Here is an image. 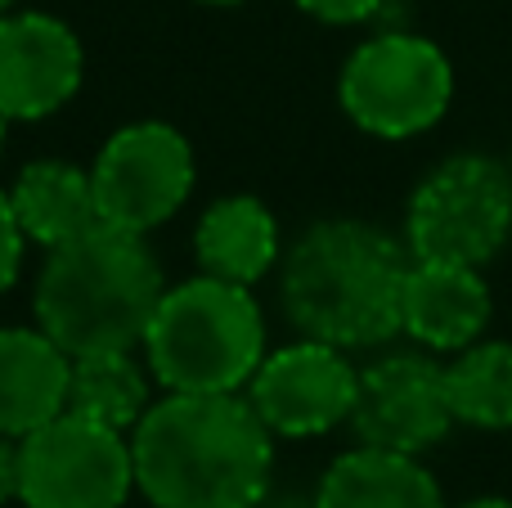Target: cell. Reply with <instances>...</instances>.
Instances as JSON below:
<instances>
[{"instance_id":"1","label":"cell","mask_w":512,"mask_h":508,"mask_svg":"<svg viewBox=\"0 0 512 508\" xmlns=\"http://www.w3.org/2000/svg\"><path fill=\"white\" fill-rule=\"evenodd\" d=\"M135 491L153 508H256L274 432L243 392H162L131 428Z\"/></svg>"},{"instance_id":"2","label":"cell","mask_w":512,"mask_h":508,"mask_svg":"<svg viewBox=\"0 0 512 508\" xmlns=\"http://www.w3.org/2000/svg\"><path fill=\"white\" fill-rule=\"evenodd\" d=\"M405 275V243L355 216H328L279 257V306L301 338L369 351L400 333Z\"/></svg>"},{"instance_id":"3","label":"cell","mask_w":512,"mask_h":508,"mask_svg":"<svg viewBox=\"0 0 512 508\" xmlns=\"http://www.w3.org/2000/svg\"><path fill=\"white\" fill-rule=\"evenodd\" d=\"M167 279L140 234L95 230L45 252L32 284V315L72 360L95 351H140Z\"/></svg>"},{"instance_id":"4","label":"cell","mask_w":512,"mask_h":508,"mask_svg":"<svg viewBox=\"0 0 512 508\" xmlns=\"http://www.w3.org/2000/svg\"><path fill=\"white\" fill-rule=\"evenodd\" d=\"M140 351L162 392H243L265 360L261 302L198 270L162 293Z\"/></svg>"},{"instance_id":"5","label":"cell","mask_w":512,"mask_h":508,"mask_svg":"<svg viewBox=\"0 0 512 508\" xmlns=\"http://www.w3.org/2000/svg\"><path fill=\"white\" fill-rule=\"evenodd\" d=\"M454 99V63L418 32H378L342 63L337 104L373 140H414L432 131Z\"/></svg>"},{"instance_id":"6","label":"cell","mask_w":512,"mask_h":508,"mask_svg":"<svg viewBox=\"0 0 512 508\" xmlns=\"http://www.w3.org/2000/svg\"><path fill=\"white\" fill-rule=\"evenodd\" d=\"M512 239V171L486 153L436 162L405 212V248L414 261L486 266Z\"/></svg>"},{"instance_id":"7","label":"cell","mask_w":512,"mask_h":508,"mask_svg":"<svg viewBox=\"0 0 512 508\" xmlns=\"http://www.w3.org/2000/svg\"><path fill=\"white\" fill-rule=\"evenodd\" d=\"M135 491L131 432L63 410L18 437L23 508H122Z\"/></svg>"},{"instance_id":"8","label":"cell","mask_w":512,"mask_h":508,"mask_svg":"<svg viewBox=\"0 0 512 508\" xmlns=\"http://www.w3.org/2000/svg\"><path fill=\"white\" fill-rule=\"evenodd\" d=\"M198 180L194 144L171 122L144 117L126 122L99 144L90 162L95 212L104 225L126 234H153L189 203Z\"/></svg>"},{"instance_id":"9","label":"cell","mask_w":512,"mask_h":508,"mask_svg":"<svg viewBox=\"0 0 512 508\" xmlns=\"http://www.w3.org/2000/svg\"><path fill=\"white\" fill-rule=\"evenodd\" d=\"M355 387L360 369L346 360L342 347L297 338L279 351H265L243 396L256 419L274 432V441H310L351 419Z\"/></svg>"},{"instance_id":"10","label":"cell","mask_w":512,"mask_h":508,"mask_svg":"<svg viewBox=\"0 0 512 508\" xmlns=\"http://www.w3.org/2000/svg\"><path fill=\"white\" fill-rule=\"evenodd\" d=\"M346 423L355 432V446L391 455H423L441 446L454 428L445 365H436L432 351H391L364 365Z\"/></svg>"},{"instance_id":"11","label":"cell","mask_w":512,"mask_h":508,"mask_svg":"<svg viewBox=\"0 0 512 508\" xmlns=\"http://www.w3.org/2000/svg\"><path fill=\"white\" fill-rule=\"evenodd\" d=\"M86 77L81 36L45 9L0 14V113L9 122H45L68 108Z\"/></svg>"},{"instance_id":"12","label":"cell","mask_w":512,"mask_h":508,"mask_svg":"<svg viewBox=\"0 0 512 508\" xmlns=\"http://www.w3.org/2000/svg\"><path fill=\"white\" fill-rule=\"evenodd\" d=\"M495 302L477 266L450 261H409L405 293H400V333L414 338L423 351H450L486 338Z\"/></svg>"},{"instance_id":"13","label":"cell","mask_w":512,"mask_h":508,"mask_svg":"<svg viewBox=\"0 0 512 508\" xmlns=\"http://www.w3.org/2000/svg\"><path fill=\"white\" fill-rule=\"evenodd\" d=\"M72 356L41 324L0 329V437H27L68 410Z\"/></svg>"},{"instance_id":"14","label":"cell","mask_w":512,"mask_h":508,"mask_svg":"<svg viewBox=\"0 0 512 508\" xmlns=\"http://www.w3.org/2000/svg\"><path fill=\"white\" fill-rule=\"evenodd\" d=\"M283 257L279 221L252 194H225L198 216L194 225V261L203 275L225 284H261Z\"/></svg>"},{"instance_id":"15","label":"cell","mask_w":512,"mask_h":508,"mask_svg":"<svg viewBox=\"0 0 512 508\" xmlns=\"http://www.w3.org/2000/svg\"><path fill=\"white\" fill-rule=\"evenodd\" d=\"M315 508H445V495L418 455L355 446L324 468Z\"/></svg>"},{"instance_id":"16","label":"cell","mask_w":512,"mask_h":508,"mask_svg":"<svg viewBox=\"0 0 512 508\" xmlns=\"http://www.w3.org/2000/svg\"><path fill=\"white\" fill-rule=\"evenodd\" d=\"M9 207H14L27 243H36L45 252L99 225L90 171L72 167L63 158L27 162L14 176V185H9Z\"/></svg>"},{"instance_id":"17","label":"cell","mask_w":512,"mask_h":508,"mask_svg":"<svg viewBox=\"0 0 512 508\" xmlns=\"http://www.w3.org/2000/svg\"><path fill=\"white\" fill-rule=\"evenodd\" d=\"M153 401H158L153 396V374L135 351H95V356L72 360L68 410L81 414V419L131 432Z\"/></svg>"},{"instance_id":"18","label":"cell","mask_w":512,"mask_h":508,"mask_svg":"<svg viewBox=\"0 0 512 508\" xmlns=\"http://www.w3.org/2000/svg\"><path fill=\"white\" fill-rule=\"evenodd\" d=\"M445 392H450L454 423L481 432L512 428V342L481 338L463 347L445 365Z\"/></svg>"},{"instance_id":"19","label":"cell","mask_w":512,"mask_h":508,"mask_svg":"<svg viewBox=\"0 0 512 508\" xmlns=\"http://www.w3.org/2000/svg\"><path fill=\"white\" fill-rule=\"evenodd\" d=\"M23 252H27V234L18 225L14 207H9V189H0V297L23 275Z\"/></svg>"},{"instance_id":"20","label":"cell","mask_w":512,"mask_h":508,"mask_svg":"<svg viewBox=\"0 0 512 508\" xmlns=\"http://www.w3.org/2000/svg\"><path fill=\"white\" fill-rule=\"evenodd\" d=\"M301 14L319 18L328 27H355V23H369V18L382 14L387 0H292Z\"/></svg>"},{"instance_id":"21","label":"cell","mask_w":512,"mask_h":508,"mask_svg":"<svg viewBox=\"0 0 512 508\" xmlns=\"http://www.w3.org/2000/svg\"><path fill=\"white\" fill-rule=\"evenodd\" d=\"M18 504V437H0V508Z\"/></svg>"},{"instance_id":"22","label":"cell","mask_w":512,"mask_h":508,"mask_svg":"<svg viewBox=\"0 0 512 508\" xmlns=\"http://www.w3.org/2000/svg\"><path fill=\"white\" fill-rule=\"evenodd\" d=\"M459 508H512V500H504V495H481V500H468Z\"/></svg>"},{"instance_id":"23","label":"cell","mask_w":512,"mask_h":508,"mask_svg":"<svg viewBox=\"0 0 512 508\" xmlns=\"http://www.w3.org/2000/svg\"><path fill=\"white\" fill-rule=\"evenodd\" d=\"M198 5H216V9H234V5H243V0H198Z\"/></svg>"},{"instance_id":"24","label":"cell","mask_w":512,"mask_h":508,"mask_svg":"<svg viewBox=\"0 0 512 508\" xmlns=\"http://www.w3.org/2000/svg\"><path fill=\"white\" fill-rule=\"evenodd\" d=\"M5 135H9V117L0 113V153H5Z\"/></svg>"},{"instance_id":"25","label":"cell","mask_w":512,"mask_h":508,"mask_svg":"<svg viewBox=\"0 0 512 508\" xmlns=\"http://www.w3.org/2000/svg\"><path fill=\"white\" fill-rule=\"evenodd\" d=\"M18 5V0H0V14H9V9H14Z\"/></svg>"},{"instance_id":"26","label":"cell","mask_w":512,"mask_h":508,"mask_svg":"<svg viewBox=\"0 0 512 508\" xmlns=\"http://www.w3.org/2000/svg\"><path fill=\"white\" fill-rule=\"evenodd\" d=\"M508 171H512V162H508Z\"/></svg>"}]
</instances>
